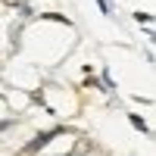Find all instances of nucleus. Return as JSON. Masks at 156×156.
<instances>
[{"instance_id":"obj_2","label":"nucleus","mask_w":156,"mask_h":156,"mask_svg":"<svg viewBox=\"0 0 156 156\" xmlns=\"http://www.w3.org/2000/svg\"><path fill=\"white\" fill-rule=\"evenodd\" d=\"M131 125H134V128H140V131H147V125L140 122V115H131Z\"/></svg>"},{"instance_id":"obj_3","label":"nucleus","mask_w":156,"mask_h":156,"mask_svg":"<svg viewBox=\"0 0 156 156\" xmlns=\"http://www.w3.org/2000/svg\"><path fill=\"white\" fill-rule=\"evenodd\" d=\"M3 3H6V6H19L22 0H3Z\"/></svg>"},{"instance_id":"obj_1","label":"nucleus","mask_w":156,"mask_h":156,"mask_svg":"<svg viewBox=\"0 0 156 156\" xmlns=\"http://www.w3.org/2000/svg\"><path fill=\"white\" fill-rule=\"evenodd\" d=\"M56 134H59V128H53V131H44V134H37V137H34V140H28V144H25V147H22L16 156H34V153H41V150H44V147H47V144H50V140H53Z\"/></svg>"}]
</instances>
